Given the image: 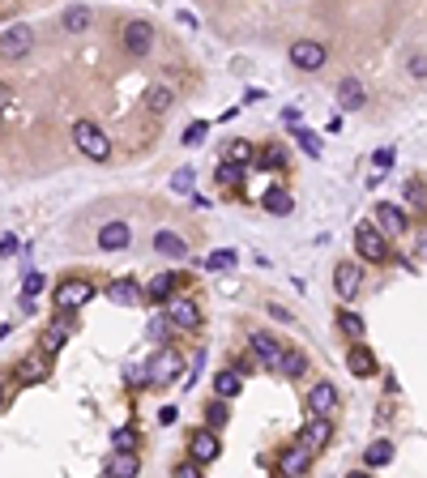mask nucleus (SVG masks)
<instances>
[{
    "label": "nucleus",
    "mask_w": 427,
    "mask_h": 478,
    "mask_svg": "<svg viewBox=\"0 0 427 478\" xmlns=\"http://www.w3.org/2000/svg\"><path fill=\"white\" fill-rule=\"evenodd\" d=\"M192 180H197V171L192 167H180L171 175V192H192Z\"/></svg>",
    "instance_id": "nucleus-31"
},
{
    "label": "nucleus",
    "mask_w": 427,
    "mask_h": 478,
    "mask_svg": "<svg viewBox=\"0 0 427 478\" xmlns=\"http://www.w3.org/2000/svg\"><path fill=\"white\" fill-rule=\"evenodd\" d=\"M47 286V278H43V273H26V282H21V291H26V295H35L39 299V291Z\"/></svg>",
    "instance_id": "nucleus-39"
},
{
    "label": "nucleus",
    "mask_w": 427,
    "mask_h": 478,
    "mask_svg": "<svg viewBox=\"0 0 427 478\" xmlns=\"http://www.w3.org/2000/svg\"><path fill=\"white\" fill-rule=\"evenodd\" d=\"M248 158H253V145H248V141H231L227 145V163H248Z\"/></svg>",
    "instance_id": "nucleus-35"
},
{
    "label": "nucleus",
    "mask_w": 427,
    "mask_h": 478,
    "mask_svg": "<svg viewBox=\"0 0 427 478\" xmlns=\"http://www.w3.org/2000/svg\"><path fill=\"white\" fill-rule=\"evenodd\" d=\"M253 355H257L269 371H278V363H282V342L269 338V333H253Z\"/></svg>",
    "instance_id": "nucleus-12"
},
{
    "label": "nucleus",
    "mask_w": 427,
    "mask_h": 478,
    "mask_svg": "<svg viewBox=\"0 0 427 478\" xmlns=\"http://www.w3.org/2000/svg\"><path fill=\"white\" fill-rule=\"evenodd\" d=\"M282 167H287L282 149H265V154H261V171H282Z\"/></svg>",
    "instance_id": "nucleus-36"
},
{
    "label": "nucleus",
    "mask_w": 427,
    "mask_h": 478,
    "mask_svg": "<svg viewBox=\"0 0 427 478\" xmlns=\"http://www.w3.org/2000/svg\"><path fill=\"white\" fill-rule=\"evenodd\" d=\"M227 419H231V410L222 406V401H214V406H206V423L214 427V432H218V427H227Z\"/></svg>",
    "instance_id": "nucleus-32"
},
{
    "label": "nucleus",
    "mask_w": 427,
    "mask_h": 478,
    "mask_svg": "<svg viewBox=\"0 0 427 478\" xmlns=\"http://www.w3.org/2000/svg\"><path fill=\"white\" fill-rule=\"evenodd\" d=\"M133 243V226L129 222H103V231H98V248L103 252H120V248Z\"/></svg>",
    "instance_id": "nucleus-9"
},
{
    "label": "nucleus",
    "mask_w": 427,
    "mask_h": 478,
    "mask_svg": "<svg viewBox=\"0 0 427 478\" xmlns=\"http://www.w3.org/2000/svg\"><path fill=\"white\" fill-rule=\"evenodd\" d=\"M346 367L359 376V380H367V376H376V355L367 346H350L346 350Z\"/></svg>",
    "instance_id": "nucleus-19"
},
{
    "label": "nucleus",
    "mask_w": 427,
    "mask_h": 478,
    "mask_svg": "<svg viewBox=\"0 0 427 478\" xmlns=\"http://www.w3.org/2000/svg\"><path fill=\"white\" fill-rule=\"evenodd\" d=\"M154 248H158V257H171V261H184V257H188V243L175 235V231H158V235H154Z\"/></svg>",
    "instance_id": "nucleus-21"
},
{
    "label": "nucleus",
    "mask_w": 427,
    "mask_h": 478,
    "mask_svg": "<svg viewBox=\"0 0 427 478\" xmlns=\"http://www.w3.org/2000/svg\"><path fill=\"white\" fill-rule=\"evenodd\" d=\"M410 73L415 77H427V56H410Z\"/></svg>",
    "instance_id": "nucleus-46"
},
{
    "label": "nucleus",
    "mask_w": 427,
    "mask_h": 478,
    "mask_svg": "<svg viewBox=\"0 0 427 478\" xmlns=\"http://www.w3.org/2000/svg\"><path fill=\"white\" fill-rule=\"evenodd\" d=\"M206 133H210V124H206V120L188 124V129H184V145H201V141H206Z\"/></svg>",
    "instance_id": "nucleus-34"
},
{
    "label": "nucleus",
    "mask_w": 427,
    "mask_h": 478,
    "mask_svg": "<svg viewBox=\"0 0 427 478\" xmlns=\"http://www.w3.org/2000/svg\"><path fill=\"white\" fill-rule=\"evenodd\" d=\"M171 103H175V94H171L167 86H149V90H145V107L154 111V116H163Z\"/></svg>",
    "instance_id": "nucleus-25"
},
{
    "label": "nucleus",
    "mask_w": 427,
    "mask_h": 478,
    "mask_svg": "<svg viewBox=\"0 0 427 478\" xmlns=\"http://www.w3.org/2000/svg\"><path fill=\"white\" fill-rule=\"evenodd\" d=\"M334 440V423H329V414H312V423L304 427V444L316 452V448H325Z\"/></svg>",
    "instance_id": "nucleus-15"
},
{
    "label": "nucleus",
    "mask_w": 427,
    "mask_h": 478,
    "mask_svg": "<svg viewBox=\"0 0 427 478\" xmlns=\"http://www.w3.org/2000/svg\"><path fill=\"white\" fill-rule=\"evenodd\" d=\"M235 265H239V252H231V248H218V252H210V257H206V269H214V273L235 269Z\"/></svg>",
    "instance_id": "nucleus-29"
},
{
    "label": "nucleus",
    "mask_w": 427,
    "mask_h": 478,
    "mask_svg": "<svg viewBox=\"0 0 427 478\" xmlns=\"http://www.w3.org/2000/svg\"><path fill=\"white\" fill-rule=\"evenodd\" d=\"M73 141H78V149H82L86 158H94V163H103V158L111 154V141H107V133H103V129H94L90 120L73 124Z\"/></svg>",
    "instance_id": "nucleus-2"
},
{
    "label": "nucleus",
    "mask_w": 427,
    "mask_h": 478,
    "mask_svg": "<svg viewBox=\"0 0 427 478\" xmlns=\"http://www.w3.org/2000/svg\"><path fill=\"white\" fill-rule=\"evenodd\" d=\"M9 98H13V94H9L5 86H0V107H5V103H9Z\"/></svg>",
    "instance_id": "nucleus-48"
},
{
    "label": "nucleus",
    "mask_w": 427,
    "mask_h": 478,
    "mask_svg": "<svg viewBox=\"0 0 427 478\" xmlns=\"http://www.w3.org/2000/svg\"><path fill=\"white\" fill-rule=\"evenodd\" d=\"M0 406H5V389H0Z\"/></svg>",
    "instance_id": "nucleus-49"
},
{
    "label": "nucleus",
    "mask_w": 427,
    "mask_h": 478,
    "mask_svg": "<svg viewBox=\"0 0 427 478\" xmlns=\"http://www.w3.org/2000/svg\"><path fill=\"white\" fill-rule=\"evenodd\" d=\"M103 474H107V478H133V474H141L137 452H133V448H116L111 457L103 461Z\"/></svg>",
    "instance_id": "nucleus-8"
},
{
    "label": "nucleus",
    "mask_w": 427,
    "mask_h": 478,
    "mask_svg": "<svg viewBox=\"0 0 427 478\" xmlns=\"http://www.w3.org/2000/svg\"><path fill=\"white\" fill-rule=\"evenodd\" d=\"M111 440H116V448H133V444H137V432H133V427H120Z\"/></svg>",
    "instance_id": "nucleus-41"
},
{
    "label": "nucleus",
    "mask_w": 427,
    "mask_h": 478,
    "mask_svg": "<svg viewBox=\"0 0 427 478\" xmlns=\"http://www.w3.org/2000/svg\"><path fill=\"white\" fill-rule=\"evenodd\" d=\"M218 180H222V184H227V188H231V184H235V163H222V171H218Z\"/></svg>",
    "instance_id": "nucleus-45"
},
{
    "label": "nucleus",
    "mask_w": 427,
    "mask_h": 478,
    "mask_svg": "<svg viewBox=\"0 0 427 478\" xmlns=\"http://www.w3.org/2000/svg\"><path fill=\"white\" fill-rule=\"evenodd\" d=\"M376 226H381L385 235H401L406 231V214H401L397 205H376Z\"/></svg>",
    "instance_id": "nucleus-20"
},
{
    "label": "nucleus",
    "mask_w": 427,
    "mask_h": 478,
    "mask_svg": "<svg viewBox=\"0 0 427 478\" xmlns=\"http://www.w3.org/2000/svg\"><path fill=\"white\" fill-rule=\"evenodd\" d=\"M334 286H338V295H342V299H355V295H359V286H363V269H359L355 261H342V265H338V273H334Z\"/></svg>",
    "instance_id": "nucleus-11"
},
{
    "label": "nucleus",
    "mask_w": 427,
    "mask_h": 478,
    "mask_svg": "<svg viewBox=\"0 0 427 478\" xmlns=\"http://www.w3.org/2000/svg\"><path fill=\"white\" fill-rule=\"evenodd\" d=\"M406 201L423 210V205H427V188H423V184H406Z\"/></svg>",
    "instance_id": "nucleus-40"
},
{
    "label": "nucleus",
    "mask_w": 427,
    "mask_h": 478,
    "mask_svg": "<svg viewBox=\"0 0 427 478\" xmlns=\"http://www.w3.org/2000/svg\"><path fill=\"white\" fill-rule=\"evenodd\" d=\"M17 248H21V243H17V235H0V257H13Z\"/></svg>",
    "instance_id": "nucleus-43"
},
{
    "label": "nucleus",
    "mask_w": 427,
    "mask_h": 478,
    "mask_svg": "<svg viewBox=\"0 0 427 478\" xmlns=\"http://www.w3.org/2000/svg\"><path fill=\"white\" fill-rule=\"evenodd\" d=\"M145 376H149V385H175L184 376V355L180 350H158V355L145 363Z\"/></svg>",
    "instance_id": "nucleus-1"
},
{
    "label": "nucleus",
    "mask_w": 427,
    "mask_h": 478,
    "mask_svg": "<svg viewBox=\"0 0 427 478\" xmlns=\"http://www.w3.org/2000/svg\"><path fill=\"white\" fill-rule=\"evenodd\" d=\"M287 56H291V64H295V68H304V73L325 68V47H320V43H312V39H295Z\"/></svg>",
    "instance_id": "nucleus-5"
},
{
    "label": "nucleus",
    "mask_w": 427,
    "mask_h": 478,
    "mask_svg": "<svg viewBox=\"0 0 427 478\" xmlns=\"http://www.w3.org/2000/svg\"><path fill=\"white\" fill-rule=\"evenodd\" d=\"M167 320L171 324H180V329H201V308H197V299H171L167 304Z\"/></svg>",
    "instance_id": "nucleus-7"
},
{
    "label": "nucleus",
    "mask_w": 427,
    "mask_h": 478,
    "mask_svg": "<svg viewBox=\"0 0 427 478\" xmlns=\"http://www.w3.org/2000/svg\"><path fill=\"white\" fill-rule=\"evenodd\" d=\"M90 21H94V13H90L86 5H69V9H64V30H73V35L90 30Z\"/></svg>",
    "instance_id": "nucleus-24"
},
{
    "label": "nucleus",
    "mask_w": 427,
    "mask_h": 478,
    "mask_svg": "<svg viewBox=\"0 0 427 478\" xmlns=\"http://www.w3.org/2000/svg\"><path fill=\"white\" fill-rule=\"evenodd\" d=\"M261 205H265L269 214H278V218H287V214L295 210V201H291V192H282V188H269V192L261 196Z\"/></svg>",
    "instance_id": "nucleus-23"
},
{
    "label": "nucleus",
    "mask_w": 427,
    "mask_h": 478,
    "mask_svg": "<svg viewBox=\"0 0 427 478\" xmlns=\"http://www.w3.org/2000/svg\"><path fill=\"white\" fill-rule=\"evenodd\" d=\"M295 141H299V145H304V149H308V154H312V158H320V141H316V137H312L308 129H295Z\"/></svg>",
    "instance_id": "nucleus-37"
},
{
    "label": "nucleus",
    "mask_w": 427,
    "mask_h": 478,
    "mask_svg": "<svg viewBox=\"0 0 427 478\" xmlns=\"http://www.w3.org/2000/svg\"><path fill=\"white\" fill-rule=\"evenodd\" d=\"M372 167H376V175H385L389 167H393V149L385 145V149H376V158H372Z\"/></svg>",
    "instance_id": "nucleus-38"
},
{
    "label": "nucleus",
    "mask_w": 427,
    "mask_h": 478,
    "mask_svg": "<svg viewBox=\"0 0 427 478\" xmlns=\"http://www.w3.org/2000/svg\"><path fill=\"white\" fill-rule=\"evenodd\" d=\"M338 324H342L350 338H363V316H355V312H338Z\"/></svg>",
    "instance_id": "nucleus-33"
},
{
    "label": "nucleus",
    "mask_w": 427,
    "mask_h": 478,
    "mask_svg": "<svg viewBox=\"0 0 427 478\" xmlns=\"http://www.w3.org/2000/svg\"><path fill=\"white\" fill-rule=\"evenodd\" d=\"M124 47H129L133 56H145L149 47H154V30H149L145 21H129V26H124Z\"/></svg>",
    "instance_id": "nucleus-13"
},
{
    "label": "nucleus",
    "mask_w": 427,
    "mask_h": 478,
    "mask_svg": "<svg viewBox=\"0 0 427 478\" xmlns=\"http://www.w3.org/2000/svg\"><path fill=\"white\" fill-rule=\"evenodd\" d=\"M163 423H175V419H180V410H175V406H163V414H158Z\"/></svg>",
    "instance_id": "nucleus-47"
},
{
    "label": "nucleus",
    "mask_w": 427,
    "mask_h": 478,
    "mask_svg": "<svg viewBox=\"0 0 427 478\" xmlns=\"http://www.w3.org/2000/svg\"><path fill=\"white\" fill-rule=\"evenodd\" d=\"M278 470H282L287 478L308 474V470H312V448H308V444H295V448H287L282 457H278Z\"/></svg>",
    "instance_id": "nucleus-10"
},
{
    "label": "nucleus",
    "mask_w": 427,
    "mask_h": 478,
    "mask_svg": "<svg viewBox=\"0 0 427 478\" xmlns=\"http://www.w3.org/2000/svg\"><path fill=\"white\" fill-rule=\"evenodd\" d=\"M141 286L133 282V278H116L111 286H107V299H111V304H120V308H133V304H141Z\"/></svg>",
    "instance_id": "nucleus-17"
},
{
    "label": "nucleus",
    "mask_w": 427,
    "mask_h": 478,
    "mask_svg": "<svg viewBox=\"0 0 427 478\" xmlns=\"http://www.w3.org/2000/svg\"><path fill=\"white\" fill-rule=\"evenodd\" d=\"M393 461V444L389 440H376V444H367V452H363V466H389Z\"/></svg>",
    "instance_id": "nucleus-26"
},
{
    "label": "nucleus",
    "mask_w": 427,
    "mask_h": 478,
    "mask_svg": "<svg viewBox=\"0 0 427 478\" xmlns=\"http://www.w3.org/2000/svg\"><path fill=\"white\" fill-rule=\"evenodd\" d=\"M355 248L363 261H385L389 248H385V231H376V226H359L355 231Z\"/></svg>",
    "instance_id": "nucleus-6"
},
{
    "label": "nucleus",
    "mask_w": 427,
    "mask_h": 478,
    "mask_svg": "<svg viewBox=\"0 0 427 478\" xmlns=\"http://www.w3.org/2000/svg\"><path fill=\"white\" fill-rule=\"evenodd\" d=\"M239 385H244V380H239V371H235V367H227V371H218V376H214V393H218V397H235Z\"/></svg>",
    "instance_id": "nucleus-27"
},
{
    "label": "nucleus",
    "mask_w": 427,
    "mask_h": 478,
    "mask_svg": "<svg viewBox=\"0 0 427 478\" xmlns=\"http://www.w3.org/2000/svg\"><path fill=\"white\" fill-rule=\"evenodd\" d=\"M30 47H35V30L30 26L0 30V60H21V56H30Z\"/></svg>",
    "instance_id": "nucleus-3"
},
{
    "label": "nucleus",
    "mask_w": 427,
    "mask_h": 478,
    "mask_svg": "<svg viewBox=\"0 0 427 478\" xmlns=\"http://www.w3.org/2000/svg\"><path fill=\"white\" fill-rule=\"evenodd\" d=\"M64 338H69V320H56V324H47V329H43V355H60Z\"/></svg>",
    "instance_id": "nucleus-22"
},
{
    "label": "nucleus",
    "mask_w": 427,
    "mask_h": 478,
    "mask_svg": "<svg viewBox=\"0 0 427 478\" xmlns=\"http://www.w3.org/2000/svg\"><path fill=\"white\" fill-rule=\"evenodd\" d=\"M338 103H342V111H359V107L367 103L363 82H359V77H342V82H338Z\"/></svg>",
    "instance_id": "nucleus-14"
},
{
    "label": "nucleus",
    "mask_w": 427,
    "mask_h": 478,
    "mask_svg": "<svg viewBox=\"0 0 427 478\" xmlns=\"http://www.w3.org/2000/svg\"><path fill=\"white\" fill-rule=\"evenodd\" d=\"M334 406H338V389H334L329 380L312 385V393H308V410H312V414H334Z\"/></svg>",
    "instance_id": "nucleus-16"
},
{
    "label": "nucleus",
    "mask_w": 427,
    "mask_h": 478,
    "mask_svg": "<svg viewBox=\"0 0 427 478\" xmlns=\"http://www.w3.org/2000/svg\"><path fill=\"white\" fill-rule=\"evenodd\" d=\"M175 478H201V461H184V466H175Z\"/></svg>",
    "instance_id": "nucleus-42"
},
{
    "label": "nucleus",
    "mask_w": 427,
    "mask_h": 478,
    "mask_svg": "<svg viewBox=\"0 0 427 478\" xmlns=\"http://www.w3.org/2000/svg\"><path fill=\"white\" fill-rule=\"evenodd\" d=\"M90 299H94V286H90L86 278H69V282L56 286V304H60L64 312H78L82 304H90Z\"/></svg>",
    "instance_id": "nucleus-4"
},
{
    "label": "nucleus",
    "mask_w": 427,
    "mask_h": 478,
    "mask_svg": "<svg viewBox=\"0 0 427 478\" xmlns=\"http://www.w3.org/2000/svg\"><path fill=\"white\" fill-rule=\"evenodd\" d=\"M167 324H171L167 316H154V320H149V338H163V333H167Z\"/></svg>",
    "instance_id": "nucleus-44"
},
{
    "label": "nucleus",
    "mask_w": 427,
    "mask_h": 478,
    "mask_svg": "<svg viewBox=\"0 0 427 478\" xmlns=\"http://www.w3.org/2000/svg\"><path fill=\"white\" fill-rule=\"evenodd\" d=\"M278 371H282V376H304V371H308V355H304V350H282Z\"/></svg>",
    "instance_id": "nucleus-28"
},
{
    "label": "nucleus",
    "mask_w": 427,
    "mask_h": 478,
    "mask_svg": "<svg viewBox=\"0 0 427 478\" xmlns=\"http://www.w3.org/2000/svg\"><path fill=\"white\" fill-rule=\"evenodd\" d=\"M188 452H192V461L210 466V461L218 457V436H214V427H210V432H197V436H192V444H188Z\"/></svg>",
    "instance_id": "nucleus-18"
},
{
    "label": "nucleus",
    "mask_w": 427,
    "mask_h": 478,
    "mask_svg": "<svg viewBox=\"0 0 427 478\" xmlns=\"http://www.w3.org/2000/svg\"><path fill=\"white\" fill-rule=\"evenodd\" d=\"M171 286H175V278H171V273H158V278H154V282L145 286V295L154 299V304H163V299L171 295Z\"/></svg>",
    "instance_id": "nucleus-30"
}]
</instances>
